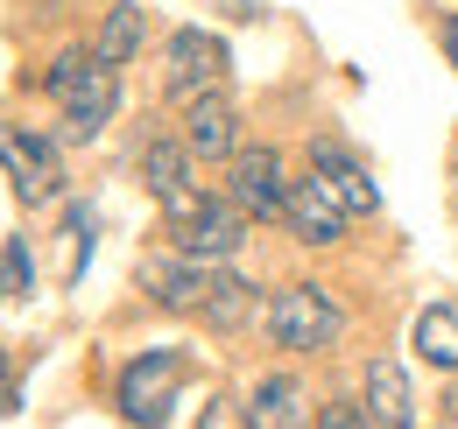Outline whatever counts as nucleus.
<instances>
[{"instance_id":"obj_8","label":"nucleus","mask_w":458,"mask_h":429,"mask_svg":"<svg viewBox=\"0 0 458 429\" xmlns=\"http://www.w3.org/2000/svg\"><path fill=\"white\" fill-rule=\"evenodd\" d=\"M240 240H247V212L233 205V198H205L191 218H176V254H191V261H226L240 254Z\"/></svg>"},{"instance_id":"obj_4","label":"nucleus","mask_w":458,"mask_h":429,"mask_svg":"<svg viewBox=\"0 0 458 429\" xmlns=\"http://www.w3.org/2000/svg\"><path fill=\"white\" fill-rule=\"evenodd\" d=\"M226 78V43L212 36V29H176L170 43H163V92L170 99H205L212 85Z\"/></svg>"},{"instance_id":"obj_5","label":"nucleus","mask_w":458,"mask_h":429,"mask_svg":"<svg viewBox=\"0 0 458 429\" xmlns=\"http://www.w3.org/2000/svg\"><path fill=\"white\" fill-rule=\"evenodd\" d=\"M141 289H148V303H163L176 317H205L219 274L205 268V261H191V254H148L141 261Z\"/></svg>"},{"instance_id":"obj_18","label":"nucleus","mask_w":458,"mask_h":429,"mask_svg":"<svg viewBox=\"0 0 458 429\" xmlns=\"http://www.w3.org/2000/svg\"><path fill=\"white\" fill-rule=\"evenodd\" d=\"M92 205H71V218H64V282H78L85 274V261H92Z\"/></svg>"},{"instance_id":"obj_23","label":"nucleus","mask_w":458,"mask_h":429,"mask_svg":"<svg viewBox=\"0 0 458 429\" xmlns=\"http://www.w3.org/2000/svg\"><path fill=\"white\" fill-rule=\"evenodd\" d=\"M445 56H452V71H458V14L445 21Z\"/></svg>"},{"instance_id":"obj_13","label":"nucleus","mask_w":458,"mask_h":429,"mask_svg":"<svg viewBox=\"0 0 458 429\" xmlns=\"http://www.w3.org/2000/svg\"><path fill=\"white\" fill-rule=\"evenodd\" d=\"M310 176H325V190L339 198L345 212H374L381 190L367 183V162H352L339 141H310Z\"/></svg>"},{"instance_id":"obj_12","label":"nucleus","mask_w":458,"mask_h":429,"mask_svg":"<svg viewBox=\"0 0 458 429\" xmlns=\"http://www.w3.org/2000/svg\"><path fill=\"white\" fill-rule=\"evenodd\" d=\"M57 106H64V134H71V141H92V134H106V120H114V71L92 56V71H85V78L64 92Z\"/></svg>"},{"instance_id":"obj_17","label":"nucleus","mask_w":458,"mask_h":429,"mask_svg":"<svg viewBox=\"0 0 458 429\" xmlns=\"http://www.w3.org/2000/svg\"><path fill=\"white\" fill-rule=\"evenodd\" d=\"M254 317H268V310H261V296H254V282L219 274V289H212V303H205V324H212V331H247Z\"/></svg>"},{"instance_id":"obj_20","label":"nucleus","mask_w":458,"mask_h":429,"mask_svg":"<svg viewBox=\"0 0 458 429\" xmlns=\"http://www.w3.org/2000/svg\"><path fill=\"white\" fill-rule=\"evenodd\" d=\"M85 71H92V56H85V50H64L57 63H50V78H43V85H50V99H64V92H71Z\"/></svg>"},{"instance_id":"obj_7","label":"nucleus","mask_w":458,"mask_h":429,"mask_svg":"<svg viewBox=\"0 0 458 429\" xmlns=\"http://www.w3.org/2000/svg\"><path fill=\"white\" fill-rule=\"evenodd\" d=\"M141 183H148V198L170 212V225L205 205V190H198V156H191L183 141H148V148H141Z\"/></svg>"},{"instance_id":"obj_15","label":"nucleus","mask_w":458,"mask_h":429,"mask_svg":"<svg viewBox=\"0 0 458 429\" xmlns=\"http://www.w3.org/2000/svg\"><path fill=\"white\" fill-rule=\"evenodd\" d=\"M409 345H416V359H423V366H445V374H458V310H452V303L416 310V324H409Z\"/></svg>"},{"instance_id":"obj_25","label":"nucleus","mask_w":458,"mask_h":429,"mask_svg":"<svg viewBox=\"0 0 458 429\" xmlns=\"http://www.w3.org/2000/svg\"><path fill=\"white\" fill-rule=\"evenodd\" d=\"M14 408V380H7V366H0V416Z\"/></svg>"},{"instance_id":"obj_6","label":"nucleus","mask_w":458,"mask_h":429,"mask_svg":"<svg viewBox=\"0 0 458 429\" xmlns=\"http://www.w3.org/2000/svg\"><path fill=\"white\" fill-rule=\"evenodd\" d=\"M226 198H233L247 218H283V212H289L283 156H276V148H240V156L226 162Z\"/></svg>"},{"instance_id":"obj_10","label":"nucleus","mask_w":458,"mask_h":429,"mask_svg":"<svg viewBox=\"0 0 458 429\" xmlns=\"http://www.w3.org/2000/svg\"><path fill=\"white\" fill-rule=\"evenodd\" d=\"M183 148L198 162H219V156H240V120H233V106L219 99V92H205V99H191L183 106Z\"/></svg>"},{"instance_id":"obj_22","label":"nucleus","mask_w":458,"mask_h":429,"mask_svg":"<svg viewBox=\"0 0 458 429\" xmlns=\"http://www.w3.org/2000/svg\"><path fill=\"white\" fill-rule=\"evenodd\" d=\"M318 429H374V423H367L352 401H325V408H318Z\"/></svg>"},{"instance_id":"obj_16","label":"nucleus","mask_w":458,"mask_h":429,"mask_svg":"<svg viewBox=\"0 0 458 429\" xmlns=\"http://www.w3.org/2000/svg\"><path fill=\"white\" fill-rule=\"evenodd\" d=\"M141 43H148V14H141L134 0H120L114 14L99 21V43H92V56H99L106 71H120V63H127L134 50H141Z\"/></svg>"},{"instance_id":"obj_3","label":"nucleus","mask_w":458,"mask_h":429,"mask_svg":"<svg viewBox=\"0 0 458 429\" xmlns=\"http://www.w3.org/2000/svg\"><path fill=\"white\" fill-rule=\"evenodd\" d=\"M0 169H7V183H14V198H21L29 212L50 205V198H64L57 141H50V134H29L21 120H0Z\"/></svg>"},{"instance_id":"obj_19","label":"nucleus","mask_w":458,"mask_h":429,"mask_svg":"<svg viewBox=\"0 0 458 429\" xmlns=\"http://www.w3.org/2000/svg\"><path fill=\"white\" fill-rule=\"evenodd\" d=\"M36 289V254H29V232H14L0 247V296H29Z\"/></svg>"},{"instance_id":"obj_1","label":"nucleus","mask_w":458,"mask_h":429,"mask_svg":"<svg viewBox=\"0 0 458 429\" xmlns=\"http://www.w3.org/2000/svg\"><path fill=\"white\" fill-rule=\"evenodd\" d=\"M268 338L283 345V352H332L345 331V310L332 303V289L325 282H283L276 296H268Z\"/></svg>"},{"instance_id":"obj_9","label":"nucleus","mask_w":458,"mask_h":429,"mask_svg":"<svg viewBox=\"0 0 458 429\" xmlns=\"http://www.w3.org/2000/svg\"><path fill=\"white\" fill-rule=\"evenodd\" d=\"M283 218H289V232H296L303 247H332V240H345V218H352V212L325 190V176H296Z\"/></svg>"},{"instance_id":"obj_2","label":"nucleus","mask_w":458,"mask_h":429,"mask_svg":"<svg viewBox=\"0 0 458 429\" xmlns=\"http://www.w3.org/2000/svg\"><path fill=\"white\" fill-rule=\"evenodd\" d=\"M176 394H183V359H176V352H141V359H127V366H120V387H114L120 416L134 429H163L170 408H176Z\"/></svg>"},{"instance_id":"obj_14","label":"nucleus","mask_w":458,"mask_h":429,"mask_svg":"<svg viewBox=\"0 0 458 429\" xmlns=\"http://www.w3.org/2000/svg\"><path fill=\"white\" fill-rule=\"evenodd\" d=\"M247 423L254 429H303L310 423V401H303V387H296L289 374H268V380H254Z\"/></svg>"},{"instance_id":"obj_24","label":"nucleus","mask_w":458,"mask_h":429,"mask_svg":"<svg viewBox=\"0 0 458 429\" xmlns=\"http://www.w3.org/2000/svg\"><path fill=\"white\" fill-rule=\"evenodd\" d=\"M445 429H458V380H452V394H445Z\"/></svg>"},{"instance_id":"obj_11","label":"nucleus","mask_w":458,"mask_h":429,"mask_svg":"<svg viewBox=\"0 0 458 429\" xmlns=\"http://www.w3.org/2000/svg\"><path fill=\"white\" fill-rule=\"evenodd\" d=\"M360 416L374 429H416V394H409V374H402L395 359H374V366H367Z\"/></svg>"},{"instance_id":"obj_21","label":"nucleus","mask_w":458,"mask_h":429,"mask_svg":"<svg viewBox=\"0 0 458 429\" xmlns=\"http://www.w3.org/2000/svg\"><path fill=\"white\" fill-rule=\"evenodd\" d=\"M198 429H254V423H247V401H226V394H219V401H205Z\"/></svg>"}]
</instances>
